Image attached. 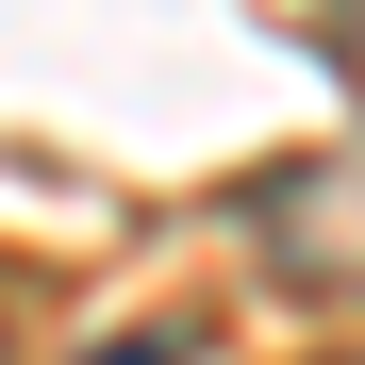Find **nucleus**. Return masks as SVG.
Returning a JSON list of instances; mask_svg holds the SVG:
<instances>
[{"label": "nucleus", "mask_w": 365, "mask_h": 365, "mask_svg": "<svg viewBox=\"0 0 365 365\" xmlns=\"http://www.w3.org/2000/svg\"><path fill=\"white\" fill-rule=\"evenodd\" d=\"M83 365H200V332H116V349H83Z\"/></svg>", "instance_id": "obj_3"}, {"label": "nucleus", "mask_w": 365, "mask_h": 365, "mask_svg": "<svg viewBox=\"0 0 365 365\" xmlns=\"http://www.w3.org/2000/svg\"><path fill=\"white\" fill-rule=\"evenodd\" d=\"M0 365H17V349H0Z\"/></svg>", "instance_id": "obj_4"}, {"label": "nucleus", "mask_w": 365, "mask_h": 365, "mask_svg": "<svg viewBox=\"0 0 365 365\" xmlns=\"http://www.w3.org/2000/svg\"><path fill=\"white\" fill-rule=\"evenodd\" d=\"M232 216H250L266 282H299V299H332V316H365V116H349L332 150H282Z\"/></svg>", "instance_id": "obj_1"}, {"label": "nucleus", "mask_w": 365, "mask_h": 365, "mask_svg": "<svg viewBox=\"0 0 365 365\" xmlns=\"http://www.w3.org/2000/svg\"><path fill=\"white\" fill-rule=\"evenodd\" d=\"M316 50H332V83L365 100V0H316Z\"/></svg>", "instance_id": "obj_2"}]
</instances>
